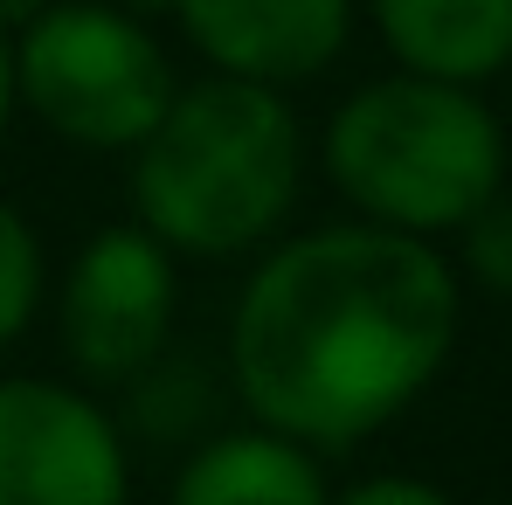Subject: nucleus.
<instances>
[{
  "label": "nucleus",
  "instance_id": "nucleus-1",
  "mask_svg": "<svg viewBox=\"0 0 512 505\" xmlns=\"http://www.w3.org/2000/svg\"><path fill=\"white\" fill-rule=\"evenodd\" d=\"M457 346V277L423 236L340 222L256 263L229 367L263 429L346 450L402 416Z\"/></svg>",
  "mask_w": 512,
  "mask_h": 505
},
{
  "label": "nucleus",
  "instance_id": "nucleus-2",
  "mask_svg": "<svg viewBox=\"0 0 512 505\" xmlns=\"http://www.w3.org/2000/svg\"><path fill=\"white\" fill-rule=\"evenodd\" d=\"M298 194V118L277 84L201 77L173 90L160 125L132 146L139 229L173 256L256 250Z\"/></svg>",
  "mask_w": 512,
  "mask_h": 505
},
{
  "label": "nucleus",
  "instance_id": "nucleus-3",
  "mask_svg": "<svg viewBox=\"0 0 512 505\" xmlns=\"http://www.w3.org/2000/svg\"><path fill=\"white\" fill-rule=\"evenodd\" d=\"M326 173L367 222L436 236L464 229L506 180V132L471 84L381 77L360 84L326 125Z\"/></svg>",
  "mask_w": 512,
  "mask_h": 505
},
{
  "label": "nucleus",
  "instance_id": "nucleus-4",
  "mask_svg": "<svg viewBox=\"0 0 512 505\" xmlns=\"http://www.w3.org/2000/svg\"><path fill=\"white\" fill-rule=\"evenodd\" d=\"M160 35L118 0H49L14 28V97L90 153H132L173 104Z\"/></svg>",
  "mask_w": 512,
  "mask_h": 505
},
{
  "label": "nucleus",
  "instance_id": "nucleus-5",
  "mask_svg": "<svg viewBox=\"0 0 512 505\" xmlns=\"http://www.w3.org/2000/svg\"><path fill=\"white\" fill-rule=\"evenodd\" d=\"M173 326V250L153 229H97L63 284V346L97 381L139 374Z\"/></svg>",
  "mask_w": 512,
  "mask_h": 505
},
{
  "label": "nucleus",
  "instance_id": "nucleus-6",
  "mask_svg": "<svg viewBox=\"0 0 512 505\" xmlns=\"http://www.w3.org/2000/svg\"><path fill=\"white\" fill-rule=\"evenodd\" d=\"M0 505H125L104 409L56 381H0Z\"/></svg>",
  "mask_w": 512,
  "mask_h": 505
},
{
  "label": "nucleus",
  "instance_id": "nucleus-7",
  "mask_svg": "<svg viewBox=\"0 0 512 505\" xmlns=\"http://www.w3.org/2000/svg\"><path fill=\"white\" fill-rule=\"evenodd\" d=\"M180 35L222 77L250 84H305L353 35V0H173Z\"/></svg>",
  "mask_w": 512,
  "mask_h": 505
},
{
  "label": "nucleus",
  "instance_id": "nucleus-8",
  "mask_svg": "<svg viewBox=\"0 0 512 505\" xmlns=\"http://www.w3.org/2000/svg\"><path fill=\"white\" fill-rule=\"evenodd\" d=\"M388 56L416 77L485 84L512 63V0H367Z\"/></svg>",
  "mask_w": 512,
  "mask_h": 505
},
{
  "label": "nucleus",
  "instance_id": "nucleus-9",
  "mask_svg": "<svg viewBox=\"0 0 512 505\" xmlns=\"http://www.w3.org/2000/svg\"><path fill=\"white\" fill-rule=\"evenodd\" d=\"M173 505H333V492L305 443L277 429H236L173 478Z\"/></svg>",
  "mask_w": 512,
  "mask_h": 505
},
{
  "label": "nucleus",
  "instance_id": "nucleus-10",
  "mask_svg": "<svg viewBox=\"0 0 512 505\" xmlns=\"http://www.w3.org/2000/svg\"><path fill=\"white\" fill-rule=\"evenodd\" d=\"M35 305H42V243L0 201V346L21 339V326L35 319Z\"/></svg>",
  "mask_w": 512,
  "mask_h": 505
},
{
  "label": "nucleus",
  "instance_id": "nucleus-11",
  "mask_svg": "<svg viewBox=\"0 0 512 505\" xmlns=\"http://www.w3.org/2000/svg\"><path fill=\"white\" fill-rule=\"evenodd\" d=\"M464 263H471V277H478L485 291L512 298V201L492 194V201L464 222Z\"/></svg>",
  "mask_w": 512,
  "mask_h": 505
},
{
  "label": "nucleus",
  "instance_id": "nucleus-12",
  "mask_svg": "<svg viewBox=\"0 0 512 505\" xmlns=\"http://www.w3.org/2000/svg\"><path fill=\"white\" fill-rule=\"evenodd\" d=\"M333 505H450V499L436 485H423V478H367V485H353Z\"/></svg>",
  "mask_w": 512,
  "mask_h": 505
},
{
  "label": "nucleus",
  "instance_id": "nucleus-13",
  "mask_svg": "<svg viewBox=\"0 0 512 505\" xmlns=\"http://www.w3.org/2000/svg\"><path fill=\"white\" fill-rule=\"evenodd\" d=\"M49 0H0V35H14V28H28L35 14H42Z\"/></svg>",
  "mask_w": 512,
  "mask_h": 505
},
{
  "label": "nucleus",
  "instance_id": "nucleus-14",
  "mask_svg": "<svg viewBox=\"0 0 512 505\" xmlns=\"http://www.w3.org/2000/svg\"><path fill=\"white\" fill-rule=\"evenodd\" d=\"M7 104H14V42L0 35V125H7Z\"/></svg>",
  "mask_w": 512,
  "mask_h": 505
},
{
  "label": "nucleus",
  "instance_id": "nucleus-15",
  "mask_svg": "<svg viewBox=\"0 0 512 505\" xmlns=\"http://www.w3.org/2000/svg\"><path fill=\"white\" fill-rule=\"evenodd\" d=\"M118 7H132V14H153V7H173V0H118Z\"/></svg>",
  "mask_w": 512,
  "mask_h": 505
}]
</instances>
